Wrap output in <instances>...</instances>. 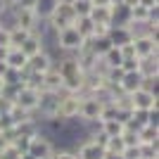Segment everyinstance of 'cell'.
Returning a JSON list of instances; mask_svg holds the SVG:
<instances>
[]
</instances>
